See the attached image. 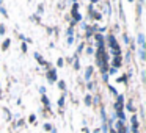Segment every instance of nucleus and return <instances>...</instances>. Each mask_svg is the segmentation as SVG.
Wrapping results in <instances>:
<instances>
[{
  "label": "nucleus",
  "instance_id": "f257e3e1",
  "mask_svg": "<svg viewBox=\"0 0 146 133\" xmlns=\"http://www.w3.org/2000/svg\"><path fill=\"white\" fill-rule=\"evenodd\" d=\"M55 75H57V70H55V69H50V70H49V72H47L49 82H55V80H57V77H55Z\"/></svg>",
  "mask_w": 146,
  "mask_h": 133
},
{
  "label": "nucleus",
  "instance_id": "f03ea898",
  "mask_svg": "<svg viewBox=\"0 0 146 133\" xmlns=\"http://www.w3.org/2000/svg\"><path fill=\"white\" fill-rule=\"evenodd\" d=\"M130 120H132V130H138V120H137L135 114L132 116V119H130Z\"/></svg>",
  "mask_w": 146,
  "mask_h": 133
},
{
  "label": "nucleus",
  "instance_id": "7ed1b4c3",
  "mask_svg": "<svg viewBox=\"0 0 146 133\" xmlns=\"http://www.w3.org/2000/svg\"><path fill=\"white\" fill-rule=\"evenodd\" d=\"M91 72H93V67H91V66L86 67V69H85V78H86V80L91 78Z\"/></svg>",
  "mask_w": 146,
  "mask_h": 133
},
{
  "label": "nucleus",
  "instance_id": "20e7f679",
  "mask_svg": "<svg viewBox=\"0 0 146 133\" xmlns=\"http://www.w3.org/2000/svg\"><path fill=\"white\" fill-rule=\"evenodd\" d=\"M127 110H129L130 113H135V107H133L132 102H129V103H127Z\"/></svg>",
  "mask_w": 146,
  "mask_h": 133
},
{
  "label": "nucleus",
  "instance_id": "39448f33",
  "mask_svg": "<svg viewBox=\"0 0 146 133\" xmlns=\"http://www.w3.org/2000/svg\"><path fill=\"white\" fill-rule=\"evenodd\" d=\"M42 103H44L46 107H50V102H49L47 95H42Z\"/></svg>",
  "mask_w": 146,
  "mask_h": 133
},
{
  "label": "nucleus",
  "instance_id": "423d86ee",
  "mask_svg": "<svg viewBox=\"0 0 146 133\" xmlns=\"http://www.w3.org/2000/svg\"><path fill=\"white\" fill-rule=\"evenodd\" d=\"M121 61H123V60H121V57H116V58H115V60H113V64H115V66H119V64H121Z\"/></svg>",
  "mask_w": 146,
  "mask_h": 133
},
{
  "label": "nucleus",
  "instance_id": "0eeeda50",
  "mask_svg": "<svg viewBox=\"0 0 146 133\" xmlns=\"http://www.w3.org/2000/svg\"><path fill=\"white\" fill-rule=\"evenodd\" d=\"M74 20H80V19H82V16H80V14L79 13H77V11H74Z\"/></svg>",
  "mask_w": 146,
  "mask_h": 133
},
{
  "label": "nucleus",
  "instance_id": "6e6552de",
  "mask_svg": "<svg viewBox=\"0 0 146 133\" xmlns=\"http://www.w3.org/2000/svg\"><path fill=\"white\" fill-rule=\"evenodd\" d=\"M138 42L141 45H145V36H143V35H138Z\"/></svg>",
  "mask_w": 146,
  "mask_h": 133
},
{
  "label": "nucleus",
  "instance_id": "1a4fd4ad",
  "mask_svg": "<svg viewBox=\"0 0 146 133\" xmlns=\"http://www.w3.org/2000/svg\"><path fill=\"white\" fill-rule=\"evenodd\" d=\"M10 42H11L10 39H5V42H3V45H2V49H7L8 45H10Z\"/></svg>",
  "mask_w": 146,
  "mask_h": 133
},
{
  "label": "nucleus",
  "instance_id": "9d476101",
  "mask_svg": "<svg viewBox=\"0 0 146 133\" xmlns=\"http://www.w3.org/2000/svg\"><path fill=\"white\" fill-rule=\"evenodd\" d=\"M74 42V35H69L68 36V44H72Z\"/></svg>",
  "mask_w": 146,
  "mask_h": 133
},
{
  "label": "nucleus",
  "instance_id": "9b49d317",
  "mask_svg": "<svg viewBox=\"0 0 146 133\" xmlns=\"http://www.w3.org/2000/svg\"><path fill=\"white\" fill-rule=\"evenodd\" d=\"M138 53H140V58H141V60H145V52H143V47L138 50Z\"/></svg>",
  "mask_w": 146,
  "mask_h": 133
},
{
  "label": "nucleus",
  "instance_id": "f8f14e48",
  "mask_svg": "<svg viewBox=\"0 0 146 133\" xmlns=\"http://www.w3.org/2000/svg\"><path fill=\"white\" fill-rule=\"evenodd\" d=\"M85 103L86 105H91V97H90V95H86V97H85Z\"/></svg>",
  "mask_w": 146,
  "mask_h": 133
},
{
  "label": "nucleus",
  "instance_id": "ddd939ff",
  "mask_svg": "<svg viewBox=\"0 0 146 133\" xmlns=\"http://www.w3.org/2000/svg\"><path fill=\"white\" fill-rule=\"evenodd\" d=\"M58 105H60V107H63V105H64V97H60V100H58Z\"/></svg>",
  "mask_w": 146,
  "mask_h": 133
},
{
  "label": "nucleus",
  "instance_id": "4468645a",
  "mask_svg": "<svg viewBox=\"0 0 146 133\" xmlns=\"http://www.w3.org/2000/svg\"><path fill=\"white\" fill-rule=\"evenodd\" d=\"M0 13L3 14V16H8V13H7V10H5V8H3V7L0 8Z\"/></svg>",
  "mask_w": 146,
  "mask_h": 133
},
{
  "label": "nucleus",
  "instance_id": "2eb2a0df",
  "mask_svg": "<svg viewBox=\"0 0 146 133\" xmlns=\"http://www.w3.org/2000/svg\"><path fill=\"white\" fill-rule=\"evenodd\" d=\"M110 11H111L110 5H105V13H107V14H110Z\"/></svg>",
  "mask_w": 146,
  "mask_h": 133
},
{
  "label": "nucleus",
  "instance_id": "dca6fc26",
  "mask_svg": "<svg viewBox=\"0 0 146 133\" xmlns=\"http://www.w3.org/2000/svg\"><path fill=\"white\" fill-rule=\"evenodd\" d=\"M29 120H30V122H35V120H36V116H35V114H32V116L29 117Z\"/></svg>",
  "mask_w": 146,
  "mask_h": 133
},
{
  "label": "nucleus",
  "instance_id": "f3484780",
  "mask_svg": "<svg viewBox=\"0 0 146 133\" xmlns=\"http://www.w3.org/2000/svg\"><path fill=\"white\" fill-rule=\"evenodd\" d=\"M44 130H52V125L50 124H44Z\"/></svg>",
  "mask_w": 146,
  "mask_h": 133
},
{
  "label": "nucleus",
  "instance_id": "a211bd4d",
  "mask_svg": "<svg viewBox=\"0 0 146 133\" xmlns=\"http://www.w3.org/2000/svg\"><path fill=\"white\" fill-rule=\"evenodd\" d=\"M58 86H60V89H64V82H58Z\"/></svg>",
  "mask_w": 146,
  "mask_h": 133
},
{
  "label": "nucleus",
  "instance_id": "6ab92c4d",
  "mask_svg": "<svg viewBox=\"0 0 146 133\" xmlns=\"http://www.w3.org/2000/svg\"><path fill=\"white\" fill-rule=\"evenodd\" d=\"M3 33H5V27L0 25V35H3Z\"/></svg>",
  "mask_w": 146,
  "mask_h": 133
},
{
  "label": "nucleus",
  "instance_id": "aec40b11",
  "mask_svg": "<svg viewBox=\"0 0 146 133\" xmlns=\"http://www.w3.org/2000/svg\"><path fill=\"white\" fill-rule=\"evenodd\" d=\"M57 63H58V66H60V67H61V66H63V60H61V58H60V60H58V61H57Z\"/></svg>",
  "mask_w": 146,
  "mask_h": 133
},
{
  "label": "nucleus",
  "instance_id": "412c9836",
  "mask_svg": "<svg viewBox=\"0 0 146 133\" xmlns=\"http://www.w3.org/2000/svg\"><path fill=\"white\" fill-rule=\"evenodd\" d=\"M123 39H124V42H126V44H127V42H129V38H127V36H126V35H124V36H123Z\"/></svg>",
  "mask_w": 146,
  "mask_h": 133
},
{
  "label": "nucleus",
  "instance_id": "4be33fe9",
  "mask_svg": "<svg viewBox=\"0 0 146 133\" xmlns=\"http://www.w3.org/2000/svg\"><path fill=\"white\" fill-rule=\"evenodd\" d=\"M38 13H39V14H42V5H39V8H38Z\"/></svg>",
  "mask_w": 146,
  "mask_h": 133
},
{
  "label": "nucleus",
  "instance_id": "5701e85b",
  "mask_svg": "<svg viewBox=\"0 0 146 133\" xmlns=\"http://www.w3.org/2000/svg\"><path fill=\"white\" fill-rule=\"evenodd\" d=\"M82 50H83V44H80V45H79V50H77V52H79V53H80V52H82Z\"/></svg>",
  "mask_w": 146,
  "mask_h": 133
},
{
  "label": "nucleus",
  "instance_id": "b1692460",
  "mask_svg": "<svg viewBox=\"0 0 146 133\" xmlns=\"http://www.w3.org/2000/svg\"><path fill=\"white\" fill-rule=\"evenodd\" d=\"M50 132H52V133H57V128H52Z\"/></svg>",
  "mask_w": 146,
  "mask_h": 133
},
{
  "label": "nucleus",
  "instance_id": "393cba45",
  "mask_svg": "<svg viewBox=\"0 0 146 133\" xmlns=\"http://www.w3.org/2000/svg\"><path fill=\"white\" fill-rule=\"evenodd\" d=\"M93 133H99V130H98V128H96V130H94V132H93Z\"/></svg>",
  "mask_w": 146,
  "mask_h": 133
},
{
  "label": "nucleus",
  "instance_id": "a878e982",
  "mask_svg": "<svg viewBox=\"0 0 146 133\" xmlns=\"http://www.w3.org/2000/svg\"><path fill=\"white\" fill-rule=\"evenodd\" d=\"M91 2H93V3H94V2H98V0H91Z\"/></svg>",
  "mask_w": 146,
  "mask_h": 133
},
{
  "label": "nucleus",
  "instance_id": "bb28decb",
  "mask_svg": "<svg viewBox=\"0 0 146 133\" xmlns=\"http://www.w3.org/2000/svg\"><path fill=\"white\" fill-rule=\"evenodd\" d=\"M0 5H2V0H0Z\"/></svg>",
  "mask_w": 146,
  "mask_h": 133
},
{
  "label": "nucleus",
  "instance_id": "cd10ccee",
  "mask_svg": "<svg viewBox=\"0 0 146 133\" xmlns=\"http://www.w3.org/2000/svg\"><path fill=\"white\" fill-rule=\"evenodd\" d=\"M129 2H133V0H129Z\"/></svg>",
  "mask_w": 146,
  "mask_h": 133
},
{
  "label": "nucleus",
  "instance_id": "c85d7f7f",
  "mask_svg": "<svg viewBox=\"0 0 146 133\" xmlns=\"http://www.w3.org/2000/svg\"><path fill=\"white\" fill-rule=\"evenodd\" d=\"M140 2H143V0H140Z\"/></svg>",
  "mask_w": 146,
  "mask_h": 133
}]
</instances>
